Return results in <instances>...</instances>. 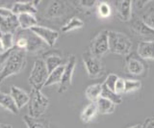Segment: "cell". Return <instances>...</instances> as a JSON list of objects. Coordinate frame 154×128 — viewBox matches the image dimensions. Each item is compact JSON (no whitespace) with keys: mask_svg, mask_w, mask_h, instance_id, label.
Returning <instances> with one entry per match:
<instances>
[{"mask_svg":"<svg viewBox=\"0 0 154 128\" xmlns=\"http://www.w3.org/2000/svg\"><path fill=\"white\" fill-rule=\"evenodd\" d=\"M96 6H97V13L99 17L106 18L111 15V7L107 2H98Z\"/></svg>","mask_w":154,"mask_h":128,"instance_id":"31","label":"cell"},{"mask_svg":"<svg viewBox=\"0 0 154 128\" xmlns=\"http://www.w3.org/2000/svg\"><path fill=\"white\" fill-rule=\"evenodd\" d=\"M130 29L135 35L141 38L142 41H154V29L144 24L140 17L131 20Z\"/></svg>","mask_w":154,"mask_h":128,"instance_id":"13","label":"cell"},{"mask_svg":"<svg viewBox=\"0 0 154 128\" xmlns=\"http://www.w3.org/2000/svg\"><path fill=\"white\" fill-rule=\"evenodd\" d=\"M125 70L133 76H143L146 73L147 66L138 55L129 54L125 58Z\"/></svg>","mask_w":154,"mask_h":128,"instance_id":"9","label":"cell"},{"mask_svg":"<svg viewBox=\"0 0 154 128\" xmlns=\"http://www.w3.org/2000/svg\"><path fill=\"white\" fill-rule=\"evenodd\" d=\"M1 40L5 51L14 47V34H2Z\"/></svg>","mask_w":154,"mask_h":128,"instance_id":"30","label":"cell"},{"mask_svg":"<svg viewBox=\"0 0 154 128\" xmlns=\"http://www.w3.org/2000/svg\"><path fill=\"white\" fill-rule=\"evenodd\" d=\"M126 128H143V125L142 124H135V125H132V126H128Z\"/></svg>","mask_w":154,"mask_h":128,"instance_id":"40","label":"cell"},{"mask_svg":"<svg viewBox=\"0 0 154 128\" xmlns=\"http://www.w3.org/2000/svg\"><path fill=\"white\" fill-rule=\"evenodd\" d=\"M65 66L66 64H63L60 67H58L54 70H52L51 72H49L45 87H50V86H53V85L61 83L63 73H64V70H65Z\"/></svg>","mask_w":154,"mask_h":128,"instance_id":"20","label":"cell"},{"mask_svg":"<svg viewBox=\"0 0 154 128\" xmlns=\"http://www.w3.org/2000/svg\"><path fill=\"white\" fill-rule=\"evenodd\" d=\"M133 2L135 4V6H136V8L140 10V9H142L143 6H146L147 2H149V1H133Z\"/></svg>","mask_w":154,"mask_h":128,"instance_id":"37","label":"cell"},{"mask_svg":"<svg viewBox=\"0 0 154 128\" xmlns=\"http://www.w3.org/2000/svg\"><path fill=\"white\" fill-rule=\"evenodd\" d=\"M140 18L144 24H146L148 27L154 29V8L148 9L146 12L143 14Z\"/></svg>","mask_w":154,"mask_h":128,"instance_id":"29","label":"cell"},{"mask_svg":"<svg viewBox=\"0 0 154 128\" xmlns=\"http://www.w3.org/2000/svg\"><path fill=\"white\" fill-rule=\"evenodd\" d=\"M142 87V83L140 80L136 79H125V88H124V93H132L140 90Z\"/></svg>","mask_w":154,"mask_h":128,"instance_id":"28","label":"cell"},{"mask_svg":"<svg viewBox=\"0 0 154 128\" xmlns=\"http://www.w3.org/2000/svg\"><path fill=\"white\" fill-rule=\"evenodd\" d=\"M101 97L109 99V100L114 102L116 105H117V104H120L122 101V96H119V94H117L116 93L110 91V90L108 88H106L103 84H102V93H101Z\"/></svg>","mask_w":154,"mask_h":128,"instance_id":"27","label":"cell"},{"mask_svg":"<svg viewBox=\"0 0 154 128\" xmlns=\"http://www.w3.org/2000/svg\"><path fill=\"white\" fill-rule=\"evenodd\" d=\"M19 27L22 30H31L33 27L38 25V18L32 14H21L17 16Z\"/></svg>","mask_w":154,"mask_h":128,"instance_id":"19","label":"cell"},{"mask_svg":"<svg viewBox=\"0 0 154 128\" xmlns=\"http://www.w3.org/2000/svg\"><path fill=\"white\" fill-rule=\"evenodd\" d=\"M31 31L35 35H37L40 39L46 44L47 46L52 47L54 46L57 40L59 39V32L56 30H53L51 28H48L46 26L37 25L33 27Z\"/></svg>","mask_w":154,"mask_h":128,"instance_id":"12","label":"cell"},{"mask_svg":"<svg viewBox=\"0 0 154 128\" xmlns=\"http://www.w3.org/2000/svg\"><path fill=\"white\" fill-rule=\"evenodd\" d=\"M0 128H13L11 124H5V123L0 122Z\"/></svg>","mask_w":154,"mask_h":128,"instance_id":"38","label":"cell"},{"mask_svg":"<svg viewBox=\"0 0 154 128\" xmlns=\"http://www.w3.org/2000/svg\"><path fill=\"white\" fill-rule=\"evenodd\" d=\"M16 35L23 38L26 41V52L28 53H38L42 50H45L46 47V44H45L40 38L37 35H35L31 30H22L21 31H17V33H14Z\"/></svg>","mask_w":154,"mask_h":128,"instance_id":"7","label":"cell"},{"mask_svg":"<svg viewBox=\"0 0 154 128\" xmlns=\"http://www.w3.org/2000/svg\"><path fill=\"white\" fill-rule=\"evenodd\" d=\"M97 113H98V110H97L96 102H91L83 109V111L81 112L80 117L83 122L89 123L91 120H94Z\"/></svg>","mask_w":154,"mask_h":128,"instance_id":"21","label":"cell"},{"mask_svg":"<svg viewBox=\"0 0 154 128\" xmlns=\"http://www.w3.org/2000/svg\"><path fill=\"white\" fill-rule=\"evenodd\" d=\"M109 52L114 54L128 56L132 50V41L129 38L119 31H108Z\"/></svg>","mask_w":154,"mask_h":128,"instance_id":"2","label":"cell"},{"mask_svg":"<svg viewBox=\"0 0 154 128\" xmlns=\"http://www.w3.org/2000/svg\"><path fill=\"white\" fill-rule=\"evenodd\" d=\"M10 94L13 97L14 101L16 102L18 109H21L22 107H24L26 104L29 103V100H30V94L26 93L24 90L16 86H11Z\"/></svg>","mask_w":154,"mask_h":128,"instance_id":"17","label":"cell"},{"mask_svg":"<svg viewBox=\"0 0 154 128\" xmlns=\"http://www.w3.org/2000/svg\"><path fill=\"white\" fill-rule=\"evenodd\" d=\"M14 48L4 51L3 53H0V72L2 70V69H3V67H4L5 63H6L7 59L9 58V56L11 55V53H12V51H13Z\"/></svg>","mask_w":154,"mask_h":128,"instance_id":"34","label":"cell"},{"mask_svg":"<svg viewBox=\"0 0 154 128\" xmlns=\"http://www.w3.org/2000/svg\"><path fill=\"white\" fill-rule=\"evenodd\" d=\"M82 59L86 68L87 73L91 78H98L103 73V65L100 59L96 58L91 53L90 50L85 51L82 54Z\"/></svg>","mask_w":154,"mask_h":128,"instance_id":"8","label":"cell"},{"mask_svg":"<svg viewBox=\"0 0 154 128\" xmlns=\"http://www.w3.org/2000/svg\"><path fill=\"white\" fill-rule=\"evenodd\" d=\"M0 106L14 115H17L19 112V109L17 108L16 102L14 101L11 94L5 93H0Z\"/></svg>","mask_w":154,"mask_h":128,"instance_id":"18","label":"cell"},{"mask_svg":"<svg viewBox=\"0 0 154 128\" xmlns=\"http://www.w3.org/2000/svg\"><path fill=\"white\" fill-rule=\"evenodd\" d=\"M48 74H49V72L47 70L45 61L42 59L36 60L28 78L29 84L31 85L32 89L41 90L42 91V88L45 87V85Z\"/></svg>","mask_w":154,"mask_h":128,"instance_id":"4","label":"cell"},{"mask_svg":"<svg viewBox=\"0 0 154 128\" xmlns=\"http://www.w3.org/2000/svg\"><path fill=\"white\" fill-rule=\"evenodd\" d=\"M90 52L96 58L100 59L106 53L109 52V41H108V31H100L94 38L91 41Z\"/></svg>","mask_w":154,"mask_h":128,"instance_id":"6","label":"cell"},{"mask_svg":"<svg viewBox=\"0 0 154 128\" xmlns=\"http://www.w3.org/2000/svg\"><path fill=\"white\" fill-rule=\"evenodd\" d=\"M78 2H79V5L84 9H91L97 5V3H98L97 1H95V0H82V1H78Z\"/></svg>","mask_w":154,"mask_h":128,"instance_id":"35","label":"cell"},{"mask_svg":"<svg viewBox=\"0 0 154 128\" xmlns=\"http://www.w3.org/2000/svg\"><path fill=\"white\" fill-rule=\"evenodd\" d=\"M101 93H102V83L90 85L85 91L86 97L88 98L91 102L97 101L101 97Z\"/></svg>","mask_w":154,"mask_h":128,"instance_id":"22","label":"cell"},{"mask_svg":"<svg viewBox=\"0 0 154 128\" xmlns=\"http://www.w3.org/2000/svg\"><path fill=\"white\" fill-rule=\"evenodd\" d=\"M2 36V33H1V31H0V37H1Z\"/></svg>","mask_w":154,"mask_h":128,"instance_id":"41","label":"cell"},{"mask_svg":"<svg viewBox=\"0 0 154 128\" xmlns=\"http://www.w3.org/2000/svg\"><path fill=\"white\" fill-rule=\"evenodd\" d=\"M96 105H97L98 113L101 115H108V114H112L116 110V104L111 100L104 97H100L97 101H96Z\"/></svg>","mask_w":154,"mask_h":128,"instance_id":"23","label":"cell"},{"mask_svg":"<svg viewBox=\"0 0 154 128\" xmlns=\"http://www.w3.org/2000/svg\"><path fill=\"white\" fill-rule=\"evenodd\" d=\"M132 5L133 1L130 0H120L115 2L116 12L122 21L128 22L132 20Z\"/></svg>","mask_w":154,"mask_h":128,"instance_id":"14","label":"cell"},{"mask_svg":"<svg viewBox=\"0 0 154 128\" xmlns=\"http://www.w3.org/2000/svg\"><path fill=\"white\" fill-rule=\"evenodd\" d=\"M18 28L17 16L12 9L0 6V31L2 34H14Z\"/></svg>","mask_w":154,"mask_h":128,"instance_id":"5","label":"cell"},{"mask_svg":"<svg viewBox=\"0 0 154 128\" xmlns=\"http://www.w3.org/2000/svg\"><path fill=\"white\" fill-rule=\"evenodd\" d=\"M23 121L25 122L27 128H50L49 125L40 118H33L29 115L23 117Z\"/></svg>","mask_w":154,"mask_h":128,"instance_id":"26","label":"cell"},{"mask_svg":"<svg viewBox=\"0 0 154 128\" xmlns=\"http://www.w3.org/2000/svg\"><path fill=\"white\" fill-rule=\"evenodd\" d=\"M124 88H125V79L119 77L115 86V93L122 96V93H124Z\"/></svg>","mask_w":154,"mask_h":128,"instance_id":"33","label":"cell"},{"mask_svg":"<svg viewBox=\"0 0 154 128\" xmlns=\"http://www.w3.org/2000/svg\"><path fill=\"white\" fill-rule=\"evenodd\" d=\"M83 26H84V21L82 20L81 18L77 17H72L70 20L62 27L61 30L63 33H69L70 31L80 29V28H82Z\"/></svg>","mask_w":154,"mask_h":128,"instance_id":"25","label":"cell"},{"mask_svg":"<svg viewBox=\"0 0 154 128\" xmlns=\"http://www.w3.org/2000/svg\"><path fill=\"white\" fill-rule=\"evenodd\" d=\"M41 1H26V2H16L12 7V11L17 16L21 14H32L36 15L38 10L37 6Z\"/></svg>","mask_w":154,"mask_h":128,"instance_id":"15","label":"cell"},{"mask_svg":"<svg viewBox=\"0 0 154 128\" xmlns=\"http://www.w3.org/2000/svg\"><path fill=\"white\" fill-rule=\"evenodd\" d=\"M69 4L65 1H51L47 6L45 17L47 20H60L69 13Z\"/></svg>","mask_w":154,"mask_h":128,"instance_id":"11","label":"cell"},{"mask_svg":"<svg viewBox=\"0 0 154 128\" xmlns=\"http://www.w3.org/2000/svg\"><path fill=\"white\" fill-rule=\"evenodd\" d=\"M76 63H77L76 57L74 55H71L65 66V70L64 73H63L61 83L59 84V89H58V93H66L71 87L72 77H73Z\"/></svg>","mask_w":154,"mask_h":128,"instance_id":"10","label":"cell"},{"mask_svg":"<svg viewBox=\"0 0 154 128\" xmlns=\"http://www.w3.org/2000/svg\"><path fill=\"white\" fill-rule=\"evenodd\" d=\"M142 125L143 128H154V117H147Z\"/></svg>","mask_w":154,"mask_h":128,"instance_id":"36","label":"cell"},{"mask_svg":"<svg viewBox=\"0 0 154 128\" xmlns=\"http://www.w3.org/2000/svg\"><path fill=\"white\" fill-rule=\"evenodd\" d=\"M119 79V76L117 74L115 73H110L108 74L107 78L105 79V81L102 83L106 88H108L110 91H112L115 93V86H116V83H117Z\"/></svg>","mask_w":154,"mask_h":128,"instance_id":"32","label":"cell"},{"mask_svg":"<svg viewBox=\"0 0 154 128\" xmlns=\"http://www.w3.org/2000/svg\"><path fill=\"white\" fill-rule=\"evenodd\" d=\"M28 105L29 116L33 118H40L49 106V98L45 96L41 90L32 89Z\"/></svg>","mask_w":154,"mask_h":128,"instance_id":"3","label":"cell"},{"mask_svg":"<svg viewBox=\"0 0 154 128\" xmlns=\"http://www.w3.org/2000/svg\"><path fill=\"white\" fill-rule=\"evenodd\" d=\"M27 52L14 47L0 72V83L10 76L18 74L26 66Z\"/></svg>","mask_w":154,"mask_h":128,"instance_id":"1","label":"cell"},{"mask_svg":"<svg viewBox=\"0 0 154 128\" xmlns=\"http://www.w3.org/2000/svg\"><path fill=\"white\" fill-rule=\"evenodd\" d=\"M137 53L143 61H154V41H141L137 46Z\"/></svg>","mask_w":154,"mask_h":128,"instance_id":"16","label":"cell"},{"mask_svg":"<svg viewBox=\"0 0 154 128\" xmlns=\"http://www.w3.org/2000/svg\"><path fill=\"white\" fill-rule=\"evenodd\" d=\"M42 60L45 61L48 72H51L52 70L63 65V59L60 54H47L46 57H45Z\"/></svg>","mask_w":154,"mask_h":128,"instance_id":"24","label":"cell"},{"mask_svg":"<svg viewBox=\"0 0 154 128\" xmlns=\"http://www.w3.org/2000/svg\"><path fill=\"white\" fill-rule=\"evenodd\" d=\"M4 51H5V49H4V46H3V44H2L1 37H0V53H3Z\"/></svg>","mask_w":154,"mask_h":128,"instance_id":"39","label":"cell"}]
</instances>
